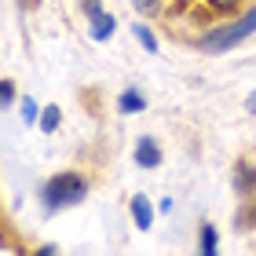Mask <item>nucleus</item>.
I'll use <instances>...</instances> for the list:
<instances>
[{
  "label": "nucleus",
  "mask_w": 256,
  "mask_h": 256,
  "mask_svg": "<svg viewBox=\"0 0 256 256\" xmlns=\"http://www.w3.org/2000/svg\"><path fill=\"white\" fill-rule=\"evenodd\" d=\"M0 96H4V106L11 99H15V84H11V80H4V88H0Z\"/></svg>",
  "instance_id": "obj_15"
},
{
  "label": "nucleus",
  "mask_w": 256,
  "mask_h": 256,
  "mask_svg": "<svg viewBox=\"0 0 256 256\" xmlns=\"http://www.w3.org/2000/svg\"><path fill=\"white\" fill-rule=\"evenodd\" d=\"M22 118H26V121H37V102H33L30 96L22 99Z\"/></svg>",
  "instance_id": "obj_13"
},
{
  "label": "nucleus",
  "mask_w": 256,
  "mask_h": 256,
  "mask_svg": "<svg viewBox=\"0 0 256 256\" xmlns=\"http://www.w3.org/2000/svg\"><path fill=\"white\" fill-rule=\"evenodd\" d=\"M249 33H256V4L246 11L242 18H234V22H227V26H216L212 33H205L202 40V52H212V55H220V52H227V48H234V44H242L249 37Z\"/></svg>",
  "instance_id": "obj_1"
},
{
  "label": "nucleus",
  "mask_w": 256,
  "mask_h": 256,
  "mask_svg": "<svg viewBox=\"0 0 256 256\" xmlns=\"http://www.w3.org/2000/svg\"><path fill=\"white\" fill-rule=\"evenodd\" d=\"M234 187H238V194H242L238 224H242V227H252V224H256V172L246 165V161H238V168H234Z\"/></svg>",
  "instance_id": "obj_3"
},
{
  "label": "nucleus",
  "mask_w": 256,
  "mask_h": 256,
  "mask_svg": "<svg viewBox=\"0 0 256 256\" xmlns=\"http://www.w3.org/2000/svg\"><path fill=\"white\" fill-rule=\"evenodd\" d=\"M114 30H118V18L106 15V11H99V15L92 18V37H96V40H106Z\"/></svg>",
  "instance_id": "obj_6"
},
{
  "label": "nucleus",
  "mask_w": 256,
  "mask_h": 256,
  "mask_svg": "<svg viewBox=\"0 0 256 256\" xmlns=\"http://www.w3.org/2000/svg\"><path fill=\"white\" fill-rule=\"evenodd\" d=\"M136 161H139L143 168H158V165H161V150H158L154 139H139V146H136Z\"/></svg>",
  "instance_id": "obj_4"
},
{
  "label": "nucleus",
  "mask_w": 256,
  "mask_h": 256,
  "mask_svg": "<svg viewBox=\"0 0 256 256\" xmlns=\"http://www.w3.org/2000/svg\"><path fill=\"white\" fill-rule=\"evenodd\" d=\"M180 4H190V0H180Z\"/></svg>",
  "instance_id": "obj_18"
},
{
  "label": "nucleus",
  "mask_w": 256,
  "mask_h": 256,
  "mask_svg": "<svg viewBox=\"0 0 256 256\" xmlns=\"http://www.w3.org/2000/svg\"><path fill=\"white\" fill-rule=\"evenodd\" d=\"M216 246H220V242H216V227H202V252H216Z\"/></svg>",
  "instance_id": "obj_11"
},
{
  "label": "nucleus",
  "mask_w": 256,
  "mask_h": 256,
  "mask_svg": "<svg viewBox=\"0 0 256 256\" xmlns=\"http://www.w3.org/2000/svg\"><path fill=\"white\" fill-rule=\"evenodd\" d=\"M246 106H249V114H256V92L249 96V102H246Z\"/></svg>",
  "instance_id": "obj_16"
},
{
  "label": "nucleus",
  "mask_w": 256,
  "mask_h": 256,
  "mask_svg": "<svg viewBox=\"0 0 256 256\" xmlns=\"http://www.w3.org/2000/svg\"><path fill=\"white\" fill-rule=\"evenodd\" d=\"M80 11H84L88 18H96L99 11H102V8H99V0H80Z\"/></svg>",
  "instance_id": "obj_14"
},
{
  "label": "nucleus",
  "mask_w": 256,
  "mask_h": 256,
  "mask_svg": "<svg viewBox=\"0 0 256 256\" xmlns=\"http://www.w3.org/2000/svg\"><path fill=\"white\" fill-rule=\"evenodd\" d=\"M242 4H246V0H205V8L212 11V15H224V18L238 15V11H242Z\"/></svg>",
  "instance_id": "obj_7"
},
{
  "label": "nucleus",
  "mask_w": 256,
  "mask_h": 256,
  "mask_svg": "<svg viewBox=\"0 0 256 256\" xmlns=\"http://www.w3.org/2000/svg\"><path fill=\"white\" fill-rule=\"evenodd\" d=\"M118 106H121V114H139V110H143V106H146V99H143V96H139V92H136V88H128V92H124V96H121V102H118Z\"/></svg>",
  "instance_id": "obj_8"
},
{
  "label": "nucleus",
  "mask_w": 256,
  "mask_h": 256,
  "mask_svg": "<svg viewBox=\"0 0 256 256\" xmlns=\"http://www.w3.org/2000/svg\"><path fill=\"white\" fill-rule=\"evenodd\" d=\"M132 220H136L139 230H150V224H154V208H150V202H146L143 194L132 198Z\"/></svg>",
  "instance_id": "obj_5"
},
{
  "label": "nucleus",
  "mask_w": 256,
  "mask_h": 256,
  "mask_svg": "<svg viewBox=\"0 0 256 256\" xmlns=\"http://www.w3.org/2000/svg\"><path fill=\"white\" fill-rule=\"evenodd\" d=\"M158 4H161V0H132V8H136V11H143V15H154Z\"/></svg>",
  "instance_id": "obj_12"
},
{
  "label": "nucleus",
  "mask_w": 256,
  "mask_h": 256,
  "mask_svg": "<svg viewBox=\"0 0 256 256\" xmlns=\"http://www.w3.org/2000/svg\"><path fill=\"white\" fill-rule=\"evenodd\" d=\"M88 194V180L77 176V172H59V176H52L44 183V202L48 208H70L77 202H84Z\"/></svg>",
  "instance_id": "obj_2"
},
{
  "label": "nucleus",
  "mask_w": 256,
  "mask_h": 256,
  "mask_svg": "<svg viewBox=\"0 0 256 256\" xmlns=\"http://www.w3.org/2000/svg\"><path fill=\"white\" fill-rule=\"evenodd\" d=\"M59 121H62V118H59V106H44V110H40V128H44L48 136L59 128Z\"/></svg>",
  "instance_id": "obj_9"
},
{
  "label": "nucleus",
  "mask_w": 256,
  "mask_h": 256,
  "mask_svg": "<svg viewBox=\"0 0 256 256\" xmlns=\"http://www.w3.org/2000/svg\"><path fill=\"white\" fill-rule=\"evenodd\" d=\"M22 4H26V8H33V0H22Z\"/></svg>",
  "instance_id": "obj_17"
},
{
  "label": "nucleus",
  "mask_w": 256,
  "mask_h": 256,
  "mask_svg": "<svg viewBox=\"0 0 256 256\" xmlns=\"http://www.w3.org/2000/svg\"><path fill=\"white\" fill-rule=\"evenodd\" d=\"M132 33H136V40L143 44L146 52H158V37H154V33H150V30L143 26V22H139V26H132Z\"/></svg>",
  "instance_id": "obj_10"
}]
</instances>
